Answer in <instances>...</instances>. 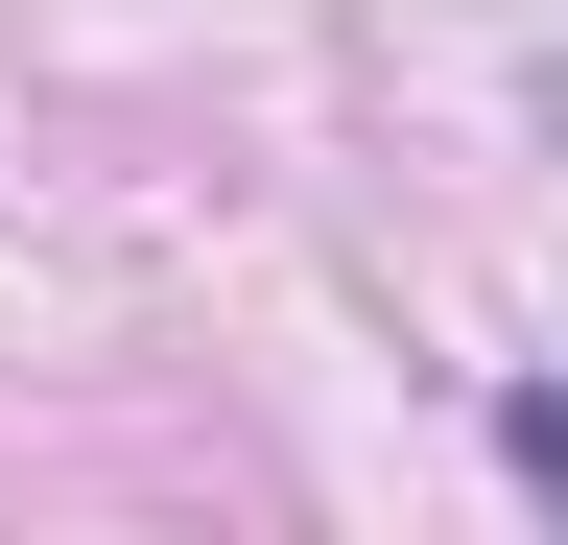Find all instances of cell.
Masks as SVG:
<instances>
[{
	"label": "cell",
	"mask_w": 568,
	"mask_h": 545,
	"mask_svg": "<svg viewBox=\"0 0 568 545\" xmlns=\"http://www.w3.org/2000/svg\"><path fill=\"white\" fill-rule=\"evenodd\" d=\"M497 474H521V498H568V403H545V380L497 403Z\"/></svg>",
	"instance_id": "6da1fadb"
}]
</instances>
